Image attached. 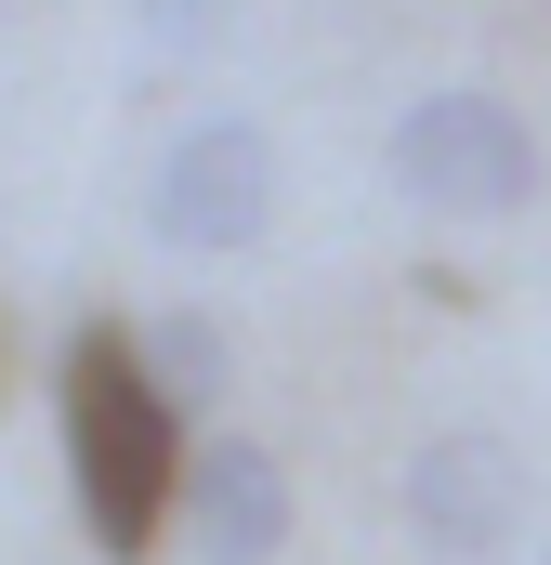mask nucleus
<instances>
[{"instance_id":"f03ea898","label":"nucleus","mask_w":551,"mask_h":565,"mask_svg":"<svg viewBox=\"0 0 551 565\" xmlns=\"http://www.w3.org/2000/svg\"><path fill=\"white\" fill-rule=\"evenodd\" d=\"M381 171H395V198L433 211V224H512V211L539 198V132H526V106H512V93L446 79V93L395 106Z\"/></svg>"},{"instance_id":"423d86ee","label":"nucleus","mask_w":551,"mask_h":565,"mask_svg":"<svg viewBox=\"0 0 551 565\" xmlns=\"http://www.w3.org/2000/svg\"><path fill=\"white\" fill-rule=\"evenodd\" d=\"M144 369L171 382V408H184V422H210V408H224V382H237V329H224L210 302H171V316L144 329Z\"/></svg>"},{"instance_id":"20e7f679","label":"nucleus","mask_w":551,"mask_h":565,"mask_svg":"<svg viewBox=\"0 0 551 565\" xmlns=\"http://www.w3.org/2000/svg\"><path fill=\"white\" fill-rule=\"evenodd\" d=\"M395 513H408V540L433 565H512L526 553V513H539V487H526V447L486 422H446L408 447V473H395Z\"/></svg>"},{"instance_id":"f257e3e1","label":"nucleus","mask_w":551,"mask_h":565,"mask_svg":"<svg viewBox=\"0 0 551 565\" xmlns=\"http://www.w3.org/2000/svg\"><path fill=\"white\" fill-rule=\"evenodd\" d=\"M53 434H66V500H79V540L106 565H144L184 513V460L197 422L171 408V382L144 369L132 316H79L53 342Z\"/></svg>"},{"instance_id":"6e6552de","label":"nucleus","mask_w":551,"mask_h":565,"mask_svg":"<svg viewBox=\"0 0 551 565\" xmlns=\"http://www.w3.org/2000/svg\"><path fill=\"white\" fill-rule=\"evenodd\" d=\"M539 565H551V540H539Z\"/></svg>"},{"instance_id":"39448f33","label":"nucleus","mask_w":551,"mask_h":565,"mask_svg":"<svg viewBox=\"0 0 551 565\" xmlns=\"http://www.w3.org/2000/svg\"><path fill=\"white\" fill-rule=\"evenodd\" d=\"M171 540H184V565H276L289 553V460L263 434H197Z\"/></svg>"},{"instance_id":"0eeeda50","label":"nucleus","mask_w":551,"mask_h":565,"mask_svg":"<svg viewBox=\"0 0 551 565\" xmlns=\"http://www.w3.org/2000/svg\"><path fill=\"white\" fill-rule=\"evenodd\" d=\"M119 13H132L158 53H224L237 40V0H119Z\"/></svg>"},{"instance_id":"7ed1b4c3","label":"nucleus","mask_w":551,"mask_h":565,"mask_svg":"<svg viewBox=\"0 0 551 565\" xmlns=\"http://www.w3.org/2000/svg\"><path fill=\"white\" fill-rule=\"evenodd\" d=\"M144 224H158V250H184V264L263 250L276 237V132L237 119V106L184 119V132L158 145V171H144Z\"/></svg>"}]
</instances>
